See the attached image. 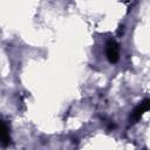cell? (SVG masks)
<instances>
[{"label": "cell", "instance_id": "6da1fadb", "mask_svg": "<svg viewBox=\"0 0 150 150\" xmlns=\"http://www.w3.org/2000/svg\"><path fill=\"white\" fill-rule=\"evenodd\" d=\"M105 55L110 63H116L120 59V52H118V45L115 40H109L105 46Z\"/></svg>", "mask_w": 150, "mask_h": 150}, {"label": "cell", "instance_id": "7a4b0ae2", "mask_svg": "<svg viewBox=\"0 0 150 150\" xmlns=\"http://www.w3.org/2000/svg\"><path fill=\"white\" fill-rule=\"evenodd\" d=\"M149 108H150V100L145 98L143 102H141V103L132 110V112H131V115H130V121H132L134 123L137 122V121L143 116V114L149 110Z\"/></svg>", "mask_w": 150, "mask_h": 150}, {"label": "cell", "instance_id": "3957f363", "mask_svg": "<svg viewBox=\"0 0 150 150\" xmlns=\"http://www.w3.org/2000/svg\"><path fill=\"white\" fill-rule=\"evenodd\" d=\"M11 142V137L8 134V129L5 125V123L0 120V143L2 145H7Z\"/></svg>", "mask_w": 150, "mask_h": 150}]
</instances>
